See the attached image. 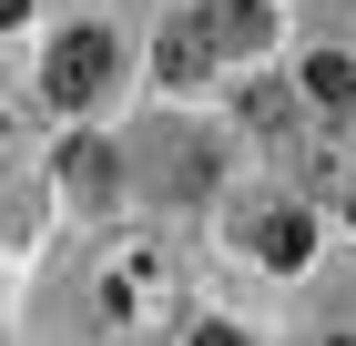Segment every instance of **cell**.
I'll return each instance as SVG.
<instances>
[{"instance_id":"8","label":"cell","mask_w":356,"mask_h":346,"mask_svg":"<svg viewBox=\"0 0 356 346\" xmlns=\"http://www.w3.org/2000/svg\"><path fill=\"white\" fill-rule=\"evenodd\" d=\"M316 346H356V326H326V336H316Z\"/></svg>"},{"instance_id":"7","label":"cell","mask_w":356,"mask_h":346,"mask_svg":"<svg viewBox=\"0 0 356 346\" xmlns=\"http://www.w3.org/2000/svg\"><path fill=\"white\" fill-rule=\"evenodd\" d=\"M193 346H245V326H193Z\"/></svg>"},{"instance_id":"9","label":"cell","mask_w":356,"mask_h":346,"mask_svg":"<svg viewBox=\"0 0 356 346\" xmlns=\"http://www.w3.org/2000/svg\"><path fill=\"white\" fill-rule=\"evenodd\" d=\"M346 224H356V194H346Z\"/></svg>"},{"instance_id":"5","label":"cell","mask_w":356,"mask_h":346,"mask_svg":"<svg viewBox=\"0 0 356 346\" xmlns=\"http://www.w3.org/2000/svg\"><path fill=\"white\" fill-rule=\"evenodd\" d=\"M305 92H316L326 112H346V102H356V61H346V52H316V61H305Z\"/></svg>"},{"instance_id":"3","label":"cell","mask_w":356,"mask_h":346,"mask_svg":"<svg viewBox=\"0 0 356 346\" xmlns=\"http://www.w3.org/2000/svg\"><path fill=\"white\" fill-rule=\"evenodd\" d=\"M204 31H214L224 52H265V41H275V10H265V0H204Z\"/></svg>"},{"instance_id":"1","label":"cell","mask_w":356,"mask_h":346,"mask_svg":"<svg viewBox=\"0 0 356 346\" xmlns=\"http://www.w3.org/2000/svg\"><path fill=\"white\" fill-rule=\"evenodd\" d=\"M92 306H102V326L112 336H153V326L173 316V255L163 244H112L102 255V275H92Z\"/></svg>"},{"instance_id":"6","label":"cell","mask_w":356,"mask_h":346,"mask_svg":"<svg viewBox=\"0 0 356 346\" xmlns=\"http://www.w3.org/2000/svg\"><path fill=\"white\" fill-rule=\"evenodd\" d=\"M193 41H204V21H173V41H163V72L173 81H193Z\"/></svg>"},{"instance_id":"4","label":"cell","mask_w":356,"mask_h":346,"mask_svg":"<svg viewBox=\"0 0 356 346\" xmlns=\"http://www.w3.org/2000/svg\"><path fill=\"white\" fill-rule=\"evenodd\" d=\"M254 255H265V265H305V255H316V224H305L296 204L265 214V224H254Z\"/></svg>"},{"instance_id":"2","label":"cell","mask_w":356,"mask_h":346,"mask_svg":"<svg viewBox=\"0 0 356 346\" xmlns=\"http://www.w3.org/2000/svg\"><path fill=\"white\" fill-rule=\"evenodd\" d=\"M122 72V41H112V31H61L51 41V61H41V102H61V112H82L92 92H102V81Z\"/></svg>"}]
</instances>
